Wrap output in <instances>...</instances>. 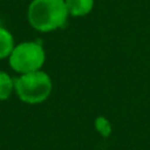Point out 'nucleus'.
<instances>
[{"label": "nucleus", "instance_id": "6", "mask_svg": "<svg viewBox=\"0 0 150 150\" xmlns=\"http://www.w3.org/2000/svg\"><path fill=\"white\" fill-rule=\"evenodd\" d=\"M13 90H15V80L5 71H0V100L9 99Z\"/></svg>", "mask_w": 150, "mask_h": 150}, {"label": "nucleus", "instance_id": "2", "mask_svg": "<svg viewBox=\"0 0 150 150\" xmlns=\"http://www.w3.org/2000/svg\"><path fill=\"white\" fill-rule=\"evenodd\" d=\"M53 83L45 71L38 70L28 74H21L15 80L16 95L28 104H38L50 96Z\"/></svg>", "mask_w": 150, "mask_h": 150}, {"label": "nucleus", "instance_id": "3", "mask_svg": "<svg viewBox=\"0 0 150 150\" xmlns=\"http://www.w3.org/2000/svg\"><path fill=\"white\" fill-rule=\"evenodd\" d=\"M46 54L41 44L25 41L16 45L9 55V65L16 73L28 74L41 70Z\"/></svg>", "mask_w": 150, "mask_h": 150}, {"label": "nucleus", "instance_id": "4", "mask_svg": "<svg viewBox=\"0 0 150 150\" xmlns=\"http://www.w3.org/2000/svg\"><path fill=\"white\" fill-rule=\"evenodd\" d=\"M65 3L69 15L74 17L87 16L95 5V0H65Z\"/></svg>", "mask_w": 150, "mask_h": 150}, {"label": "nucleus", "instance_id": "7", "mask_svg": "<svg viewBox=\"0 0 150 150\" xmlns=\"http://www.w3.org/2000/svg\"><path fill=\"white\" fill-rule=\"evenodd\" d=\"M95 129L101 137L104 138H108L109 136L112 134V124L109 122V120L104 116H98L95 119Z\"/></svg>", "mask_w": 150, "mask_h": 150}, {"label": "nucleus", "instance_id": "5", "mask_svg": "<svg viewBox=\"0 0 150 150\" xmlns=\"http://www.w3.org/2000/svg\"><path fill=\"white\" fill-rule=\"evenodd\" d=\"M15 46V40L11 32L0 26V59L9 57Z\"/></svg>", "mask_w": 150, "mask_h": 150}, {"label": "nucleus", "instance_id": "1", "mask_svg": "<svg viewBox=\"0 0 150 150\" xmlns=\"http://www.w3.org/2000/svg\"><path fill=\"white\" fill-rule=\"evenodd\" d=\"M69 16L65 0H32L28 8L29 24L44 33L62 28Z\"/></svg>", "mask_w": 150, "mask_h": 150}]
</instances>
